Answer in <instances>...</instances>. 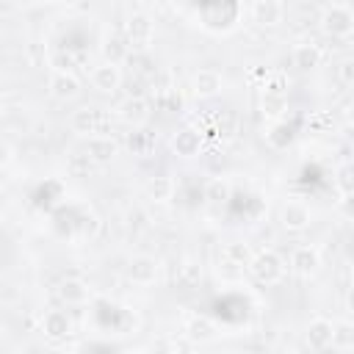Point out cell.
Returning a JSON list of instances; mask_svg holds the SVG:
<instances>
[{"label":"cell","instance_id":"obj_23","mask_svg":"<svg viewBox=\"0 0 354 354\" xmlns=\"http://www.w3.org/2000/svg\"><path fill=\"white\" fill-rule=\"evenodd\" d=\"M224 257H227V260H232V263H238V266H249L254 254H252V252H249V246H243V243H227Z\"/></svg>","mask_w":354,"mask_h":354},{"label":"cell","instance_id":"obj_5","mask_svg":"<svg viewBox=\"0 0 354 354\" xmlns=\"http://www.w3.org/2000/svg\"><path fill=\"white\" fill-rule=\"evenodd\" d=\"M127 277L136 282V285H149L158 279V260L152 254H136L130 263H127Z\"/></svg>","mask_w":354,"mask_h":354},{"label":"cell","instance_id":"obj_28","mask_svg":"<svg viewBox=\"0 0 354 354\" xmlns=\"http://www.w3.org/2000/svg\"><path fill=\"white\" fill-rule=\"evenodd\" d=\"M263 111L271 116H279L285 111V97L282 94H266L263 97Z\"/></svg>","mask_w":354,"mask_h":354},{"label":"cell","instance_id":"obj_3","mask_svg":"<svg viewBox=\"0 0 354 354\" xmlns=\"http://www.w3.org/2000/svg\"><path fill=\"white\" fill-rule=\"evenodd\" d=\"M249 268H252V274H254L260 282H266V285L279 282L282 274H285L282 257H279L277 252H260V254H254L252 263H249Z\"/></svg>","mask_w":354,"mask_h":354},{"label":"cell","instance_id":"obj_1","mask_svg":"<svg viewBox=\"0 0 354 354\" xmlns=\"http://www.w3.org/2000/svg\"><path fill=\"white\" fill-rule=\"evenodd\" d=\"M321 28L335 36V39H343L354 30V14L348 6H340V3H332V6H324L321 8V17H318Z\"/></svg>","mask_w":354,"mask_h":354},{"label":"cell","instance_id":"obj_29","mask_svg":"<svg viewBox=\"0 0 354 354\" xmlns=\"http://www.w3.org/2000/svg\"><path fill=\"white\" fill-rule=\"evenodd\" d=\"M75 61H80V58H75L69 50H66V53L61 50V53H55V58H53V64H55V72H69V69L75 66Z\"/></svg>","mask_w":354,"mask_h":354},{"label":"cell","instance_id":"obj_12","mask_svg":"<svg viewBox=\"0 0 354 354\" xmlns=\"http://www.w3.org/2000/svg\"><path fill=\"white\" fill-rule=\"evenodd\" d=\"M332 332H335V324L332 321H326V318H315V321H310V326H307V346L310 348H326L329 343H332Z\"/></svg>","mask_w":354,"mask_h":354},{"label":"cell","instance_id":"obj_33","mask_svg":"<svg viewBox=\"0 0 354 354\" xmlns=\"http://www.w3.org/2000/svg\"><path fill=\"white\" fill-rule=\"evenodd\" d=\"M227 274V277H241L243 274V266H238V263H232V260H224V266H218V274Z\"/></svg>","mask_w":354,"mask_h":354},{"label":"cell","instance_id":"obj_10","mask_svg":"<svg viewBox=\"0 0 354 354\" xmlns=\"http://www.w3.org/2000/svg\"><path fill=\"white\" fill-rule=\"evenodd\" d=\"M127 39L133 47H144L152 39V19L147 14H133L127 19Z\"/></svg>","mask_w":354,"mask_h":354},{"label":"cell","instance_id":"obj_27","mask_svg":"<svg viewBox=\"0 0 354 354\" xmlns=\"http://www.w3.org/2000/svg\"><path fill=\"white\" fill-rule=\"evenodd\" d=\"M149 133L147 130H133L130 136H127V147L136 152V155H147V149H149Z\"/></svg>","mask_w":354,"mask_h":354},{"label":"cell","instance_id":"obj_2","mask_svg":"<svg viewBox=\"0 0 354 354\" xmlns=\"http://www.w3.org/2000/svg\"><path fill=\"white\" fill-rule=\"evenodd\" d=\"M202 25L210 30H230L235 28L238 17H241V6L238 3H216V6H202L199 8Z\"/></svg>","mask_w":354,"mask_h":354},{"label":"cell","instance_id":"obj_37","mask_svg":"<svg viewBox=\"0 0 354 354\" xmlns=\"http://www.w3.org/2000/svg\"><path fill=\"white\" fill-rule=\"evenodd\" d=\"M348 122L354 124V102H351V108H348Z\"/></svg>","mask_w":354,"mask_h":354},{"label":"cell","instance_id":"obj_26","mask_svg":"<svg viewBox=\"0 0 354 354\" xmlns=\"http://www.w3.org/2000/svg\"><path fill=\"white\" fill-rule=\"evenodd\" d=\"M332 343L346 348V346H354V326L351 324H335V332H332Z\"/></svg>","mask_w":354,"mask_h":354},{"label":"cell","instance_id":"obj_19","mask_svg":"<svg viewBox=\"0 0 354 354\" xmlns=\"http://www.w3.org/2000/svg\"><path fill=\"white\" fill-rule=\"evenodd\" d=\"M58 296H61L66 304H83V301L88 299V288H86V282H80V279H64V282L58 285Z\"/></svg>","mask_w":354,"mask_h":354},{"label":"cell","instance_id":"obj_4","mask_svg":"<svg viewBox=\"0 0 354 354\" xmlns=\"http://www.w3.org/2000/svg\"><path fill=\"white\" fill-rule=\"evenodd\" d=\"M69 124H72V130L75 133H80V136H105L102 130H105V113L102 111H94V108H77V111H72V116H69Z\"/></svg>","mask_w":354,"mask_h":354},{"label":"cell","instance_id":"obj_35","mask_svg":"<svg viewBox=\"0 0 354 354\" xmlns=\"http://www.w3.org/2000/svg\"><path fill=\"white\" fill-rule=\"evenodd\" d=\"M346 310H348V313L354 315V288H351V290L346 293Z\"/></svg>","mask_w":354,"mask_h":354},{"label":"cell","instance_id":"obj_25","mask_svg":"<svg viewBox=\"0 0 354 354\" xmlns=\"http://www.w3.org/2000/svg\"><path fill=\"white\" fill-rule=\"evenodd\" d=\"M335 183L343 194H354V163H343L335 174Z\"/></svg>","mask_w":354,"mask_h":354},{"label":"cell","instance_id":"obj_38","mask_svg":"<svg viewBox=\"0 0 354 354\" xmlns=\"http://www.w3.org/2000/svg\"><path fill=\"white\" fill-rule=\"evenodd\" d=\"M351 86H354V83H351Z\"/></svg>","mask_w":354,"mask_h":354},{"label":"cell","instance_id":"obj_17","mask_svg":"<svg viewBox=\"0 0 354 354\" xmlns=\"http://www.w3.org/2000/svg\"><path fill=\"white\" fill-rule=\"evenodd\" d=\"M318 64H321V50H318L315 44L304 41V44H296V47H293V66L310 72V69H315Z\"/></svg>","mask_w":354,"mask_h":354},{"label":"cell","instance_id":"obj_16","mask_svg":"<svg viewBox=\"0 0 354 354\" xmlns=\"http://www.w3.org/2000/svg\"><path fill=\"white\" fill-rule=\"evenodd\" d=\"M218 88H221V75L216 69H199L194 75V91L199 97H213L218 94Z\"/></svg>","mask_w":354,"mask_h":354},{"label":"cell","instance_id":"obj_24","mask_svg":"<svg viewBox=\"0 0 354 354\" xmlns=\"http://www.w3.org/2000/svg\"><path fill=\"white\" fill-rule=\"evenodd\" d=\"M205 199H210V202H227L230 199V185L224 180H210L205 185Z\"/></svg>","mask_w":354,"mask_h":354},{"label":"cell","instance_id":"obj_6","mask_svg":"<svg viewBox=\"0 0 354 354\" xmlns=\"http://www.w3.org/2000/svg\"><path fill=\"white\" fill-rule=\"evenodd\" d=\"M119 152V144L111 138V136H91L86 141V155L94 160V163H111Z\"/></svg>","mask_w":354,"mask_h":354},{"label":"cell","instance_id":"obj_31","mask_svg":"<svg viewBox=\"0 0 354 354\" xmlns=\"http://www.w3.org/2000/svg\"><path fill=\"white\" fill-rule=\"evenodd\" d=\"M337 210H340L346 218L354 221V194H343V199L337 202Z\"/></svg>","mask_w":354,"mask_h":354},{"label":"cell","instance_id":"obj_20","mask_svg":"<svg viewBox=\"0 0 354 354\" xmlns=\"http://www.w3.org/2000/svg\"><path fill=\"white\" fill-rule=\"evenodd\" d=\"M147 194H149V199H155V202H166V199L174 196V180L166 177V174L152 177V180L147 183Z\"/></svg>","mask_w":354,"mask_h":354},{"label":"cell","instance_id":"obj_7","mask_svg":"<svg viewBox=\"0 0 354 354\" xmlns=\"http://www.w3.org/2000/svg\"><path fill=\"white\" fill-rule=\"evenodd\" d=\"M41 329H44V335L50 340H64V337L72 335V321H69V315L64 310H50L41 318Z\"/></svg>","mask_w":354,"mask_h":354},{"label":"cell","instance_id":"obj_14","mask_svg":"<svg viewBox=\"0 0 354 354\" xmlns=\"http://www.w3.org/2000/svg\"><path fill=\"white\" fill-rule=\"evenodd\" d=\"M147 116H149V102L141 94L138 97H127L119 105V119H124L127 124H141Z\"/></svg>","mask_w":354,"mask_h":354},{"label":"cell","instance_id":"obj_34","mask_svg":"<svg viewBox=\"0 0 354 354\" xmlns=\"http://www.w3.org/2000/svg\"><path fill=\"white\" fill-rule=\"evenodd\" d=\"M183 274H185V279H188V282H196V279L202 277V271H199V266H194V263H188V266L183 268Z\"/></svg>","mask_w":354,"mask_h":354},{"label":"cell","instance_id":"obj_32","mask_svg":"<svg viewBox=\"0 0 354 354\" xmlns=\"http://www.w3.org/2000/svg\"><path fill=\"white\" fill-rule=\"evenodd\" d=\"M337 77H340L343 83H354V61H343V64L337 66Z\"/></svg>","mask_w":354,"mask_h":354},{"label":"cell","instance_id":"obj_30","mask_svg":"<svg viewBox=\"0 0 354 354\" xmlns=\"http://www.w3.org/2000/svg\"><path fill=\"white\" fill-rule=\"evenodd\" d=\"M69 169H72V174H83V171H88L91 169V158L88 155H72V160H69Z\"/></svg>","mask_w":354,"mask_h":354},{"label":"cell","instance_id":"obj_8","mask_svg":"<svg viewBox=\"0 0 354 354\" xmlns=\"http://www.w3.org/2000/svg\"><path fill=\"white\" fill-rule=\"evenodd\" d=\"M279 221H282L285 230L299 232V230H304V227L310 224V207H307L304 202H288V205H282Z\"/></svg>","mask_w":354,"mask_h":354},{"label":"cell","instance_id":"obj_36","mask_svg":"<svg viewBox=\"0 0 354 354\" xmlns=\"http://www.w3.org/2000/svg\"><path fill=\"white\" fill-rule=\"evenodd\" d=\"M293 354H315V348H310V346H307V348H296Z\"/></svg>","mask_w":354,"mask_h":354},{"label":"cell","instance_id":"obj_11","mask_svg":"<svg viewBox=\"0 0 354 354\" xmlns=\"http://www.w3.org/2000/svg\"><path fill=\"white\" fill-rule=\"evenodd\" d=\"M80 91V80L72 75V72H55L50 77V94L58 97V100H72L77 97Z\"/></svg>","mask_w":354,"mask_h":354},{"label":"cell","instance_id":"obj_18","mask_svg":"<svg viewBox=\"0 0 354 354\" xmlns=\"http://www.w3.org/2000/svg\"><path fill=\"white\" fill-rule=\"evenodd\" d=\"M199 144H202V138H199V133H194V130H180V133L171 138V149H174L180 158H194V155L199 152Z\"/></svg>","mask_w":354,"mask_h":354},{"label":"cell","instance_id":"obj_22","mask_svg":"<svg viewBox=\"0 0 354 354\" xmlns=\"http://www.w3.org/2000/svg\"><path fill=\"white\" fill-rule=\"evenodd\" d=\"M102 53H105V64H119V61L127 58V44H124L122 39L111 36V39H105V44H102Z\"/></svg>","mask_w":354,"mask_h":354},{"label":"cell","instance_id":"obj_9","mask_svg":"<svg viewBox=\"0 0 354 354\" xmlns=\"http://www.w3.org/2000/svg\"><path fill=\"white\" fill-rule=\"evenodd\" d=\"M91 83H94V88L102 91V94L116 91L119 83H122L119 66H116V64H100V66H94V69H91Z\"/></svg>","mask_w":354,"mask_h":354},{"label":"cell","instance_id":"obj_15","mask_svg":"<svg viewBox=\"0 0 354 354\" xmlns=\"http://www.w3.org/2000/svg\"><path fill=\"white\" fill-rule=\"evenodd\" d=\"M318 252L313 249V246H296L293 249V254H290V268L296 271V274H313L315 268H318Z\"/></svg>","mask_w":354,"mask_h":354},{"label":"cell","instance_id":"obj_21","mask_svg":"<svg viewBox=\"0 0 354 354\" xmlns=\"http://www.w3.org/2000/svg\"><path fill=\"white\" fill-rule=\"evenodd\" d=\"M185 332H188L191 340H210V337L216 335V324H213L210 318H199V315H196V318L188 321Z\"/></svg>","mask_w":354,"mask_h":354},{"label":"cell","instance_id":"obj_13","mask_svg":"<svg viewBox=\"0 0 354 354\" xmlns=\"http://www.w3.org/2000/svg\"><path fill=\"white\" fill-rule=\"evenodd\" d=\"M252 17H254V22H260V25H277V22H282V17H285V6L277 3V0H257V3L252 6Z\"/></svg>","mask_w":354,"mask_h":354}]
</instances>
